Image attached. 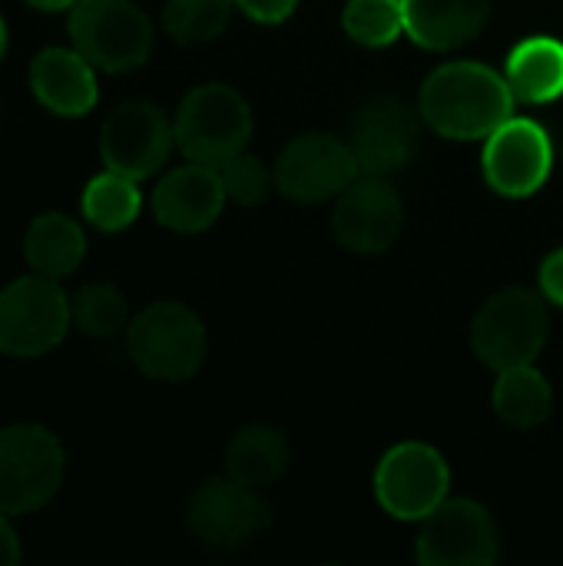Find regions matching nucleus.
Returning <instances> with one entry per match:
<instances>
[{
    "instance_id": "f257e3e1",
    "label": "nucleus",
    "mask_w": 563,
    "mask_h": 566,
    "mask_svg": "<svg viewBox=\"0 0 563 566\" xmlns=\"http://www.w3.org/2000/svg\"><path fill=\"white\" fill-rule=\"evenodd\" d=\"M514 90L504 73L478 60L441 63L418 93L421 119L445 139H488L514 116Z\"/></svg>"
},
{
    "instance_id": "7c9ffc66",
    "label": "nucleus",
    "mask_w": 563,
    "mask_h": 566,
    "mask_svg": "<svg viewBox=\"0 0 563 566\" xmlns=\"http://www.w3.org/2000/svg\"><path fill=\"white\" fill-rule=\"evenodd\" d=\"M23 3L33 7V10H40V13H60V10L70 13V7H73L76 0H23Z\"/></svg>"
},
{
    "instance_id": "4be33fe9",
    "label": "nucleus",
    "mask_w": 563,
    "mask_h": 566,
    "mask_svg": "<svg viewBox=\"0 0 563 566\" xmlns=\"http://www.w3.org/2000/svg\"><path fill=\"white\" fill-rule=\"evenodd\" d=\"M554 391L551 381L534 365H518L498 371L494 381V411L504 424L518 431H531L551 418Z\"/></svg>"
},
{
    "instance_id": "aec40b11",
    "label": "nucleus",
    "mask_w": 563,
    "mask_h": 566,
    "mask_svg": "<svg viewBox=\"0 0 563 566\" xmlns=\"http://www.w3.org/2000/svg\"><path fill=\"white\" fill-rule=\"evenodd\" d=\"M518 103L544 106L563 96V40L538 33L524 36L511 53H508V70H504Z\"/></svg>"
},
{
    "instance_id": "393cba45",
    "label": "nucleus",
    "mask_w": 563,
    "mask_h": 566,
    "mask_svg": "<svg viewBox=\"0 0 563 566\" xmlns=\"http://www.w3.org/2000/svg\"><path fill=\"white\" fill-rule=\"evenodd\" d=\"M236 0H163V30L186 46L216 40L232 17Z\"/></svg>"
},
{
    "instance_id": "6ab92c4d",
    "label": "nucleus",
    "mask_w": 563,
    "mask_h": 566,
    "mask_svg": "<svg viewBox=\"0 0 563 566\" xmlns=\"http://www.w3.org/2000/svg\"><path fill=\"white\" fill-rule=\"evenodd\" d=\"M86 255V232L66 212H40L23 232V259L37 275L63 282Z\"/></svg>"
},
{
    "instance_id": "dca6fc26",
    "label": "nucleus",
    "mask_w": 563,
    "mask_h": 566,
    "mask_svg": "<svg viewBox=\"0 0 563 566\" xmlns=\"http://www.w3.org/2000/svg\"><path fill=\"white\" fill-rule=\"evenodd\" d=\"M229 202L222 172L206 163H186L169 169L156 189H153V216L163 229L179 232V235H196L206 232L222 206Z\"/></svg>"
},
{
    "instance_id": "2f4dec72",
    "label": "nucleus",
    "mask_w": 563,
    "mask_h": 566,
    "mask_svg": "<svg viewBox=\"0 0 563 566\" xmlns=\"http://www.w3.org/2000/svg\"><path fill=\"white\" fill-rule=\"evenodd\" d=\"M3 56H7V20L0 17V63H3Z\"/></svg>"
},
{
    "instance_id": "c85d7f7f",
    "label": "nucleus",
    "mask_w": 563,
    "mask_h": 566,
    "mask_svg": "<svg viewBox=\"0 0 563 566\" xmlns=\"http://www.w3.org/2000/svg\"><path fill=\"white\" fill-rule=\"evenodd\" d=\"M538 285H541V295H544L548 302H554L557 308H563V249H554V252L541 262Z\"/></svg>"
},
{
    "instance_id": "2eb2a0df",
    "label": "nucleus",
    "mask_w": 563,
    "mask_h": 566,
    "mask_svg": "<svg viewBox=\"0 0 563 566\" xmlns=\"http://www.w3.org/2000/svg\"><path fill=\"white\" fill-rule=\"evenodd\" d=\"M335 239L358 255H382L405 229V206L388 176H358L335 202Z\"/></svg>"
},
{
    "instance_id": "6e6552de",
    "label": "nucleus",
    "mask_w": 563,
    "mask_h": 566,
    "mask_svg": "<svg viewBox=\"0 0 563 566\" xmlns=\"http://www.w3.org/2000/svg\"><path fill=\"white\" fill-rule=\"evenodd\" d=\"M186 524L189 534L206 551L226 554L252 544L272 524V507L256 488H246L226 474V478H209L206 484L196 488L186 507Z\"/></svg>"
},
{
    "instance_id": "423d86ee",
    "label": "nucleus",
    "mask_w": 563,
    "mask_h": 566,
    "mask_svg": "<svg viewBox=\"0 0 563 566\" xmlns=\"http://www.w3.org/2000/svg\"><path fill=\"white\" fill-rule=\"evenodd\" d=\"M73 325L70 295L56 279L20 275L0 289V355L30 361L63 345Z\"/></svg>"
},
{
    "instance_id": "ddd939ff",
    "label": "nucleus",
    "mask_w": 563,
    "mask_h": 566,
    "mask_svg": "<svg viewBox=\"0 0 563 566\" xmlns=\"http://www.w3.org/2000/svg\"><path fill=\"white\" fill-rule=\"evenodd\" d=\"M481 169L498 196L528 199L551 179L554 139L538 119L511 116L484 139Z\"/></svg>"
},
{
    "instance_id": "4468645a",
    "label": "nucleus",
    "mask_w": 563,
    "mask_h": 566,
    "mask_svg": "<svg viewBox=\"0 0 563 566\" xmlns=\"http://www.w3.org/2000/svg\"><path fill=\"white\" fill-rule=\"evenodd\" d=\"M418 116L402 96L378 93L365 99L348 126V146L362 176H395L418 149Z\"/></svg>"
},
{
    "instance_id": "a211bd4d",
    "label": "nucleus",
    "mask_w": 563,
    "mask_h": 566,
    "mask_svg": "<svg viewBox=\"0 0 563 566\" xmlns=\"http://www.w3.org/2000/svg\"><path fill=\"white\" fill-rule=\"evenodd\" d=\"M491 17V0H405V33L425 50L471 43Z\"/></svg>"
},
{
    "instance_id": "7ed1b4c3",
    "label": "nucleus",
    "mask_w": 563,
    "mask_h": 566,
    "mask_svg": "<svg viewBox=\"0 0 563 566\" xmlns=\"http://www.w3.org/2000/svg\"><path fill=\"white\" fill-rule=\"evenodd\" d=\"M76 46L100 73H133L153 53V20L136 0H76L66 20Z\"/></svg>"
},
{
    "instance_id": "b1692460",
    "label": "nucleus",
    "mask_w": 563,
    "mask_h": 566,
    "mask_svg": "<svg viewBox=\"0 0 563 566\" xmlns=\"http://www.w3.org/2000/svg\"><path fill=\"white\" fill-rule=\"evenodd\" d=\"M70 315H73V328L86 338H96V342L126 335V325H129L126 295L113 282L80 285L70 295Z\"/></svg>"
},
{
    "instance_id": "a878e982",
    "label": "nucleus",
    "mask_w": 563,
    "mask_h": 566,
    "mask_svg": "<svg viewBox=\"0 0 563 566\" xmlns=\"http://www.w3.org/2000/svg\"><path fill=\"white\" fill-rule=\"evenodd\" d=\"M342 27L362 46H388L405 33V0H348Z\"/></svg>"
},
{
    "instance_id": "412c9836",
    "label": "nucleus",
    "mask_w": 563,
    "mask_h": 566,
    "mask_svg": "<svg viewBox=\"0 0 563 566\" xmlns=\"http://www.w3.org/2000/svg\"><path fill=\"white\" fill-rule=\"evenodd\" d=\"M289 458H292V448H289V438L279 431V428H269V424H252V428H242L229 448H226V474L246 488H269L275 484L285 471H289Z\"/></svg>"
},
{
    "instance_id": "f03ea898",
    "label": "nucleus",
    "mask_w": 563,
    "mask_h": 566,
    "mask_svg": "<svg viewBox=\"0 0 563 566\" xmlns=\"http://www.w3.org/2000/svg\"><path fill=\"white\" fill-rule=\"evenodd\" d=\"M206 348L202 318L173 298L146 305L126 325V355L153 381H189L202 368Z\"/></svg>"
},
{
    "instance_id": "5701e85b",
    "label": "nucleus",
    "mask_w": 563,
    "mask_h": 566,
    "mask_svg": "<svg viewBox=\"0 0 563 566\" xmlns=\"http://www.w3.org/2000/svg\"><path fill=\"white\" fill-rule=\"evenodd\" d=\"M143 209V192H139V182L123 176V172H113V169H103L100 176H93L86 186H83V196H80V212L83 219L100 229V232H123L136 222Z\"/></svg>"
},
{
    "instance_id": "f3484780",
    "label": "nucleus",
    "mask_w": 563,
    "mask_h": 566,
    "mask_svg": "<svg viewBox=\"0 0 563 566\" xmlns=\"http://www.w3.org/2000/svg\"><path fill=\"white\" fill-rule=\"evenodd\" d=\"M96 73L100 70L76 46H43L30 60L27 86L46 113L60 119H80L100 99Z\"/></svg>"
},
{
    "instance_id": "1a4fd4ad",
    "label": "nucleus",
    "mask_w": 563,
    "mask_h": 566,
    "mask_svg": "<svg viewBox=\"0 0 563 566\" xmlns=\"http://www.w3.org/2000/svg\"><path fill=\"white\" fill-rule=\"evenodd\" d=\"M176 149V126L163 106L149 99L119 103L100 129L103 169L123 172L136 182L156 176Z\"/></svg>"
},
{
    "instance_id": "f8f14e48",
    "label": "nucleus",
    "mask_w": 563,
    "mask_h": 566,
    "mask_svg": "<svg viewBox=\"0 0 563 566\" xmlns=\"http://www.w3.org/2000/svg\"><path fill=\"white\" fill-rule=\"evenodd\" d=\"M425 566H491L501 557V541L488 507L468 497L441 501L425 521L415 544Z\"/></svg>"
},
{
    "instance_id": "9d476101",
    "label": "nucleus",
    "mask_w": 563,
    "mask_h": 566,
    "mask_svg": "<svg viewBox=\"0 0 563 566\" xmlns=\"http://www.w3.org/2000/svg\"><path fill=\"white\" fill-rule=\"evenodd\" d=\"M275 189L302 206L338 199L362 172L348 139L335 133L295 136L275 159Z\"/></svg>"
},
{
    "instance_id": "0eeeda50",
    "label": "nucleus",
    "mask_w": 563,
    "mask_h": 566,
    "mask_svg": "<svg viewBox=\"0 0 563 566\" xmlns=\"http://www.w3.org/2000/svg\"><path fill=\"white\" fill-rule=\"evenodd\" d=\"M551 332L544 295L531 289H504L491 295L471 325V345L475 355L494 368H518L534 365V358L544 352Z\"/></svg>"
},
{
    "instance_id": "cd10ccee",
    "label": "nucleus",
    "mask_w": 563,
    "mask_h": 566,
    "mask_svg": "<svg viewBox=\"0 0 563 566\" xmlns=\"http://www.w3.org/2000/svg\"><path fill=\"white\" fill-rule=\"evenodd\" d=\"M236 7L259 23H282L295 13L299 0H236Z\"/></svg>"
},
{
    "instance_id": "bb28decb",
    "label": "nucleus",
    "mask_w": 563,
    "mask_h": 566,
    "mask_svg": "<svg viewBox=\"0 0 563 566\" xmlns=\"http://www.w3.org/2000/svg\"><path fill=\"white\" fill-rule=\"evenodd\" d=\"M226 196L239 206H262L272 189H275V169H269L259 156L252 153H236L229 163L219 166Z\"/></svg>"
},
{
    "instance_id": "c756f323",
    "label": "nucleus",
    "mask_w": 563,
    "mask_h": 566,
    "mask_svg": "<svg viewBox=\"0 0 563 566\" xmlns=\"http://www.w3.org/2000/svg\"><path fill=\"white\" fill-rule=\"evenodd\" d=\"M13 517L0 511V566H17L23 560V547H20V534L10 524Z\"/></svg>"
},
{
    "instance_id": "20e7f679",
    "label": "nucleus",
    "mask_w": 563,
    "mask_h": 566,
    "mask_svg": "<svg viewBox=\"0 0 563 566\" xmlns=\"http://www.w3.org/2000/svg\"><path fill=\"white\" fill-rule=\"evenodd\" d=\"M66 478V451L43 424L0 428V511L10 517L46 507Z\"/></svg>"
},
{
    "instance_id": "9b49d317",
    "label": "nucleus",
    "mask_w": 563,
    "mask_h": 566,
    "mask_svg": "<svg viewBox=\"0 0 563 566\" xmlns=\"http://www.w3.org/2000/svg\"><path fill=\"white\" fill-rule=\"evenodd\" d=\"M448 461L425 441H405L392 448L375 468V497L395 521L421 524L441 501H448Z\"/></svg>"
},
{
    "instance_id": "39448f33",
    "label": "nucleus",
    "mask_w": 563,
    "mask_h": 566,
    "mask_svg": "<svg viewBox=\"0 0 563 566\" xmlns=\"http://www.w3.org/2000/svg\"><path fill=\"white\" fill-rule=\"evenodd\" d=\"M173 126L176 149L186 159L219 169L246 149L252 136V109L229 83H199L179 99Z\"/></svg>"
}]
</instances>
